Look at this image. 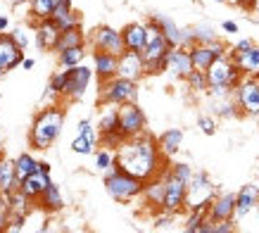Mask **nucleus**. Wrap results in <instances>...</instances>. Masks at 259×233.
<instances>
[{
    "label": "nucleus",
    "instance_id": "b1692460",
    "mask_svg": "<svg viewBox=\"0 0 259 233\" xmlns=\"http://www.w3.org/2000/svg\"><path fill=\"white\" fill-rule=\"evenodd\" d=\"M50 19H53V22H55L57 26L62 29V31H67V29H74V26H81V15L76 12V10H74L71 0H60Z\"/></svg>",
    "mask_w": 259,
    "mask_h": 233
},
{
    "label": "nucleus",
    "instance_id": "39448f33",
    "mask_svg": "<svg viewBox=\"0 0 259 233\" xmlns=\"http://www.w3.org/2000/svg\"><path fill=\"white\" fill-rule=\"evenodd\" d=\"M138 100V81L124 76H112L107 81H100V102L110 105H126Z\"/></svg>",
    "mask_w": 259,
    "mask_h": 233
},
{
    "label": "nucleus",
    "instance_id": "dca6fc26",
    "mask_svg": "<svg viewBox=\"0 0 259 233\" xmlns=\"http://www.w3.org/2000/svg\"><path fill=\"white\" fill-rule=\"evenodd\" d=\"M117 76L131 79V81H141L143 76H148V71H145V57H143V53L126 50L124 55H119V71H117Z\"/></svg>",
    "mask_w": 259,
    "mask_h": 233
},
{
    "label": "nucleus",
    "instance_id": "72a5a7b5",
    "mask_svg": "<svg viewBox=\"0 0 259 233\" xmlns=\"http://www.w3.org/2000/svg\"><path fill=\"white\" fill-rule=\"evenodd\" d=\"M19 188V179L15 171V160H3V181H0V190L3 193H15Z\"/></svg>",
    "mask_w": 259,
    "mask_h": 233
},
{
    "label": "nucleus",
    "instance_id": "de8ad7c7",
    "mask_svg": "<svg viewBox=\"0 0 259 233\" xmlns=\"http://www.w3.org/2000/svg\"><path fill=\"white\" fill-rule=\"evenodd\" d=\"M3 160H5V157H0V181H3Z\"/></svg>",
    "mask_w": 259,
    "mask_h": 233
},
{
    "label": "nucleus",
    "instance_id": "aec40b11",
    "mask_svg": "<svg viewBox=\"0 0 259 233\" xmlns=\"http://www.w3.org/2000/svg\"><path fill=\"white\" fill-rule=\"evenodd\" d=\"M257 205H259V186L247 183V186L240 188V190L236 193V217H233L236 219V224L240 221V219L247 217Z\"/></svg>",
    "mask_w": 259,
    "mask_h": 233
},
{
    "label": "nucleus",
    "instance_id": "ddd939ff",
    "mask_svg": "<svg viewBox=\"0 0 259 233\" xmlns=\"http://www.w3.org/2000/svg\"><path fill=\"white\" fill-rule=\"evenodd\" d=\"M186 205H188V183L171 176V174H166V198L162 210L179 214V212L186 210Z\"/></svg>",
    "mask_w": 259,
    "mask_h": 233
},
{
    "label": "nucleus",
    "instance_id": "f257e3e1",
    "mask_svg": "<svg viewBox=\"0 0 259 233\" xmlns=\"http://www.w3.org/2000/svg\"><path fill=\"white\" fill-rule=\"evenodd\" d=\"M166 160L169 157L162 155L157 138L150 136L148 131L134 138H124L117 145V167L138 176L141 181H150L162 174L169 167Z\"/></svg>",
    "mask_w": 259,
    "mask_h": 233
},
{
    "label": "nucleus",
    "instance_id": "6e6552de",
    "mask_svg": "<svg viewBox=\"0 0 259 233\" xmlns=\"http://www.w3.org/2000/svg\"><path fill=\"white\" fill-rule=\"evenodd\" d=\"M119 131L124 138H134L148 131V119H145V112L138 107V102L119 105Z\"/></svg>",
    "mask_w": 259,
    "mask_h": 233
},
{
    "label": "nucleus",
    "instance_id": "bb28decb",
    "mask_svg": "<svg viewBox=\"0 0 259 233\" xmlns=\"http://www.w3.org/2000/svg\"><path fill=\"white\" fill-rule=\"evenodd\" d=\"M188 50H190V57H193V67L200 69V71H207L209 67H212L214 60H217L214 50L207 46V43H193Z\"/></svg>",
    "mask_w": 259,
    "mask_h": 233
},
{
    "label": "nucleus",
    "instance_id": "3c124183",
    "mask_svg": "<svg viewBox=\"0 0 259 233\" xmlns=\"http://www.w3.org/2000/svg\"><path fill=\"white\" fill-rule=\"evenodd\" d=\"M0 79H3V71H0Z\"/></svg>",
    "mask_w": 259,
    "mask_h": 233
},
{
    "label": "nucleus",
    "instance_id": "393cba45",
    "mask_svg": "<svg viewBox=\"0 0 259 233\" xmlns=\"http://www.w3.org/2000/svg\"><path fill=\"white\" fill-rule=\"evenodd\" d=\"M231 57L236 60V64L240 67V71H243L245 76L259 79V46H257V43H254L252 48H247L245 53L231 55Z\"/></svg>",
    "mask_w": 259,
    "mask_h": 233
},
{
    "label": "nucleus",
    "instance_id": "f704fd0d",
    "mask_svg": "<svg viewBox=\"0 0 259 233\" xmlns=\"http://www.w3.org/2000/svg\"><path fill=\"white\" fill-rule=\"evenodd\" d=\"M117 167V150H112V148H100V150H95V169L102 171V174H107L110 169H114Z\"/></svg>",
    "mask_w": 259,
    "mask_h": 233
},
{
    "label": "nucleus",
    "instance_id": "473e14b6",
    "mask_svg": "<svg viewBox=\"0 0 259 233\" xmlns=\"http://www.w3.org/2000/svg\"><path fill=\"white\" fill-rule=\"evenodd\" d=\"M57 3L60 0H29V8H31V17L33 22H40V19H50L53 12H55Z\"/></svg>",
    "mask_w": 259,
    "mask_h": 233
},
{
    "label": "nucleus",
    "instance_id": "f03ea898",
    "mask_svg": "<svg viewBox=\"0 0 259 233\" xmlns=\"http://www.w3.org/2000/svg\"><path fill=\"white\" fill-rule=\"evenodd\" d=\"M64 126V109L62 105H48L33 116V124L29 129V145L33 150H48L55 145Z\"/></svg>",
    "mask_w": 259,
    "mask_h": 233
},
{
    "label": "nucleus",
    "instance_id": "8fccbe9b",
    "mask_svg": "<svg viewBox=\"0 0 259 233\" xmlns=\"http://www.w3.org/2000/svg\"><path fill=\"white\" fill-rule=\"evenodd\" d=\"M0 157H5V155H3V145H0Z\"/></svg>",
    "mask_w": 259,
    "mask_h": 233
},
{
    "label": "nucleus",
    "instance_id": "c9c22d12",
    "mask_svg": "<svg viewBox=\"0 0 259 233\" xmlns=\"http://www.w3.org/2000/svg\"><path fill=\"white\" fill-rule=\"evenodd\" d=\"M209 219V207H197V210H188V219H186V226L183 231L188 233H200L202 224Z\"/></svg>",
    "mask_w": 259,
    "mask_h": 233
},
{
    "label": "nucleus",
    "instance_id": "423d86ee",
    "mask_svg": "<svg viewBox=\"0 0 259 233\" xmlns=\"http://www.w3.org/2000/svg\"><path fill=\"white\" fill-rule=\"evenodd\" d=\"M217 198V186L209 179L207 171H195L188 183V205L186 210H197V207H209V202Z\"/></svg>",
    "mask_w": 259,
    "mask_h": 233
},
{
    "label": "nucleus",
    "instance_id": "7ed1b4c3",
    "mask_svg": "<svg viewBox=\"0 0 259 233\" xmlns=\"http://www.w3.org/2000/svg\"><path fill=\"white\" fill-rule=\"evenodd\" d=\"M143 188H145V181H141L138 176L124 171L121 167H114V169H110L105 174V190H107V195H110L112 200L121 202V205L141 198Z\"/></svg>",
    "mask_w": 259,
    "mask_h": 233
},
{
    "label": "nucleus",
    "instance_id": "ea45409f",
    "mask_svg": "<svg viewBox=\"0 0 259 233\" xmlns=\"http://www.w3.org/2000/svg\"><path fill=\"white\" fill-rule=\"evenodd\" d=\"M197 129L204 133V136H214L217 133V119L212 114H200L197 116Z\"/></svg>",
    "mask_w": 259,
    "mask_h": 233
},
{
    "label": "nucleus",
    "instance_id": "9b49d317",
    "mask_svg": "<svg viewBox=\"0 0 259 233\" xmlns=\"http://www.w3.org/2000/svg\"><path fill=\"white\" fill-rule=\"evenodd\" d=\"M95 71L86 64H79V67H71L69 69V81H67V91H64V100L76 102L86 95L88 86L93 81Z\"/></svg>",
    "mask_w": 259,
    "mask_h": 233
},
{
    "label": "nucleus",
    "instance_id": "0eeeda50",
    "mask_svg": "<svg viewBox=\"0 0 259 233\" xmlns=\"http://www.w3.org/2000/svg\"><path fill=\"white\" fill-rule=\"evenodd\" d=\"M100 116H98V131H100V140L107 148H117L124 140L121 131H119V105H110V102H100Z\"/></svg>",
    "mask_w": 259,
    "mask_h": 233
},
{
    "label": "nucleus",
    "instance_id": "49530a36",
    "mask_svg": "<svg viewBox=\"0 0 259 233\" xmlns=\"http://www.w3.org/2000/svg\"><path fill=\"white\" fill-rule=\"evenodd\" d=\"M10 5H24V3H29V0H8Z\"/></svg>",
    "mask_w": 259,
    "mask_h": 233
},
{
    "label": "nucleus",
    "instance_id": "c85d7f7f",
    "mask_svg": "<svg viewBox=\"0 0 259 233\" xmlns=\"http://www.w3.org/2000/svg\"><path fill=\"white\" fill-rule=\"evenodd\" d=\"M67 81H69V69H64V67H60V71H55V74L50 76V84H48L46 100H50V98H55V100H64Z\"/></svg>",
    "mask_w": 259,
    "mask_h": 233
},
{
    "label": "nucleus",
    "instance_id": "20e7f679",
    "mask_svg": "<svg viewBox=\"0 0 259 233\" xmlns=\"http://www.w3.org/2000/svg\"><path fill=\"white\" fill-rule=\"evenodd\" d=\"M171 48L174 46L166 41V36L162 33V29L157 26V22L148 19V43H145V50H143L148 76H152V74H162V71L166 69V55H169Z\"/></svg>",
    "mask_w": 259,
    "mask_h": 233
},
{
    "label": "nucleus",
    "instance_id": "6ab92c4d",
    "mask_svg": "<svg viewBox=\"0 0 259 233\" xmlns=\"http://www.w3.org/2000/svg\"><path fill=\"white\" fill-rule=\"evenodd\" d=\"M33 33H36V46L40 50H57L62 29L53 19H40V22H36V31Z\"/></svg>",
    "mask_w": 259,
    "mask_h": 233
},
{
    "label": "nucleus",
    "instance_id": "4468645a",
    "mask_svg": "<svg viewBox=\"0 0 259 233\" xmlns=\"http://www.w3.org/2000/svg\"><path fill=\"white\" fill-rule=\"evenodd\" d=\"M195 69L193 67V57H190V50L183 46H176L169 50V55H166V74H171L174 79H183L186 81V76H188L190 71Z\"/></svg>",
    "mask_w": 259,
    "mask_h": 233
},
{
    "label": "nucleus",
    "instance_id": "e433bc0d",
    "mask_svg": "<svg viewBox=\"0 0 259 233\" xmlns=\"http://www.w3.org/2000/svg\"><path fill=\"white\" fill-rule=\"evenodd\" d=\"M186 84H188V88L193 91V93H204V91H209V84H207V74L200 69H193L186 76Z\"/></svg>",
    "mask_w": 259,
    "mask_h": 233
},
{
    "label": "nucleus",
    "instance_id": "4be33fe9",
    "mask_svg": "<svg viewBox=\"0 0 259 233\" xmlns=\"http://www.w3.org/2000/svg\"><path fill=\"white\" fill-rule=\"evenodd\" d=\"M93 71H95V76H98V81H107V79L117 76L119 57L105 53V50H93Z\"/></svg>",
    "mask_w": 259,
    "mask_h": 233
},
{
    "label": "nucleus",
    "instance_id": "2f4dec72",
    "mask_svg": "<svg viewBox=\"0 0 259 233\" xmlns=\"http://www.w3.org/2000/svg\"><path fill=\"white\" fill-rule=\"evenodd\" d=\"M86 33L81 26H74V29H67V31L60 33V43H57V53L60 50H67V48H76V46H86Z\"/></svg>",
    "mask_w": 259,
    "mask_h": 233
},
{
    "label": "nucleus",
    "instance_id": "f3484780",
    "mask_svg": "<svg viewBox=\"0 0 259 233\" xmlns=\"http://www.w3.org/2000/svg\"><path fill=\"white\" fill-rule=\"evenodd\" d=\"M166 174H169V167H166L162 174H157L155 179L145 181V188H143V198H145V205L152 207V210H159L164 207V198H166Z\"/></svg>",
    "mask_w": 259,
    "mask_h": 233
},
{
    "label": "nucleus",
    "instance_id": "cd10ccee",
    "mask_svg": "<svg viewBox=\"0 0 259 233\" xmlns=\"http://www.w3.org/2000/svg\"><path fill=\"white\" fill-rule=\"evenodd\" d=\"M38 207L43 212H60L64 207V198H62V193H60V188L55 186V183H50V186L40 193V198H38Z\"/></svg>",
    "mask_w": 259,
    "mask_h": 233
},
{
    "label": "nucleus",
    "instance_id": "09e8293b",
    "mask_svg": "<svg viewBox=\"0 0 259 233\" xmlns=\"http://www.w3.org/2000/svg\"><path fill=\"white\" fill-rule=\"evenodd\" d=\"M214 3H231V0H214Z\"/></svg>",
    "mask_w": 259,
    "mask_h": 233
},
{
    "label": "nucleus",
    "instance_id": "c756f323",
    "mask_svg": "<svg viewBox=\"0 0 259 233\" xmlns=\"http://www.w3.org/2000/svg\"><path fill=\"white\" fill-rule=\"evenodd\" d=\"M40 167H43V162H38L31 152H22V155H17L15 157V171H17V179H19V186H22V181L26 179L29 174H33V171L40 169Z\"/></svg>",
    "mask_w": 259,
    "mask_h": 233
},
{
    "label": "nucleus",
    "instance_id": "a18cd8bd",
    "mask_svg": "<svg viewBox=\"0 0 259 233\" xmlns=\"http://www.w3.org/2000/svg\"><path fill=\"white\" fill-rule=\"evenodd\" d=\"M10 29V19L5 15H0V33H5Z\"/></svg>",
    "mask_w": 259,
    "mask_h": 233
},
{
    "label": "nucleus",
    "instance_id": "5701e85b",
    "mask_svg": "<svg viewBox=\"0 0 259 233\" xmlns=\"http://www.w3.org/2000/svg\"><path fill=\"white\" fill-rule=\"evenodd\" d=\"M121 36H124L126 50L143 53V50H145V43H148V24H141V22L126 24L124 29H121Z\"/></svg>",
    "mask_w": 259,
    "mask_h": 233
},
{
    "label": "nucleus",
    "instance_id": "58836bf2",
    "mask_svg": "<svg viewBox=\"0 0 259 233\" xmlns=\"http://www.w3.org/2000/svg\"><path fill=\"white\" fill-rule=\"evenodd\" d=\"M193 33H195V43H209V41L217 38V33L209 24H197L193 26Z\"/></svg>",
    "mask_w": 259,
    "mask_h": 233
},
{
    "label": "nucleus",
    "instance_id": "1a4fd4ad",
    "mask_svg": "<svg viewBox=\"0 0 259 233\" xmlns=\"http://www.w3.org/2000/svg\"><path fill=\"white\" fill-rule=\"evenodd\" d=\"M240 112L247 116H259V79L243 76V81L236 86L233 91Z\"/></svg>",
    "mask_w": 259,
    "mask_h": 233
},
{
    "label": "nucleus",
    "instance_id": "a878e982",
    "mask_svg": "<svg viewBox=\"0 0 259 233\" xmlns=\"http://www.w3.org/2000/svg\"><path fill=\"white\" fill-rule=\"evenodd\" d=\"M157 143H159L162 155H164V157H174L181 150V143H183V131H181V129H166L164 133H159V136H157Z\"/></svg>",
    "mask_w": 259,
    "mask_h": 233
},
{
    "label": "nucleus",
    "instance_id": "37998d69",
    "mask_svg": "<svg viewBox=\"0 0 259 233\" xmlns=\"http://www.w3.org/2000/svg\"><path fill=\"white\" fill-rule=\"evenodd\" d=\"M221 29L226 33H238V24L236 22H231V19H226V22L221 24Z\"/></svg>",
    "mask_w": 259,
    "mask_h": 233
},
{
    "label": "nucleus",
    "instance_id": "412c9836",
    "mask_svg": "<svg viewBox=\"0 0 259 233\" xmlns=\"http://www.w3.org/2000/svg\"><path fill=\"white\" fill-rule=\"evenodd\" d=\"M233 217H236V193H221L209 202V219L212 221H226Z\"/></svg>",
    "mask_w": 259,
    "mask_h": 233
},
{
    "label": "nucleus",
    "instance_id": "2eb2a0df",
    "mask_svg": "<svg viewBox=\"0 0 259 233\" xmlns=\"http://www.w3.org/2000/svg\"><path fill=\"white\" fill-rule=\"evenodd\" d=\"M24 60V50L15 43L12 33H0V71H12Z\"/></svg>",
    "mask_w": 259,
    "mask_h": 233
},
{
    "label": "nucleus",
    "instance_id": "a19ab883",
    "mask_svg": "<svg viewBox=\"0 0 259 233\" xmlns=\"http://www.w3.org/2000/svg\"><path fill=\"white\" fill-rule=\"evenodd\" d=\"M12 38H15V43L22 48V50H26V46H29V33L24 31L22 26H17L15 31H12Z\"/></svg>",
    "mask_w": 259,
    "mask_h": 233
},
{
    "label": "nucleus",
    "instance_id": "7c9ffc66",
    "mask_svg": "<svg viewBox=\"0 0 259 233\" xmlns=\"http://www.w3.org/2000/svg\"><path fill=\"white\" fill-rule=\"evenodd\" d=\"M86 46H76V48H67V50H60L57 53V60H60V67L64 69H71V67H79L86 60Z\"/></svg>",
    "mask_w": 259,
    "mask_h": 233
},
{
    "label": "nucleus",
    "instance_id": "f8f14e48",
    "mask_svg": "<svg viewBox=\"0 0 259 233\" xmlns=\"http://www.w3.org/2000/svg\"><path fill=\"white\" fill-rule=\"evenodd\" d=\"M98 140H100V131L93 129V122L91 119H81L76 124V136L71 140V150L76 155H95Z\"/></svg>",
    "mask_w": 259,
    "mask_h": 233
},
{
    "label": "nucleus",
    "instance_id": "c03bdc74",
    "mask_svg": "<svg viewBox=\"0 0 259 233\" xmlns=\"http://www.w3.org/2000/svg\"><path fill=\"white\" fill-rule=\"evenodd\" d=\"M22 67L26 71H31L33 67H36V60H33V57H24V60H22Z\"/></svg>",
    "mask_w": 259,
    "mask_h": 233
},
{
    "label": "nucleus",
    "instance_id": "9d476101",
    "mask_svg": "<svg viewBox=\"0 0 259 233\" xmlns=\"http://www.w3.org/2000/svg\"><path fill=\"white\" fill-rule=\"evenodd\" d=\"M91 46L93 50H105L110 55H124L126 53V43H124V36L121 31L112 29V26H98L91 36Z\"/></svg>",
    "mask_w": 259,
    "mask_h": 233
},
{
    "label": "nucleus",
    "instance_id": "4c0bfd02",
    "mask_svg": "<svg viewBox=\"0 0 259 233\" xmlns=\"http://www.w3.org/2000/svg\"><path fill=\"white\" fill-rule=\"evenodd\" d=\"M169 174L176 176V179H181V181H186V183H190V179H193L195 171H193V167L186 162H174V164H169Z\"/></svg>",
    "mask_w": 259,
    "mask_h": 233
},
{
    "label": "nucleus",
    "instance_id": "79ce46f5",
    "mask_svg": "<svg viewBox=\"0 0 259 233\" xmlns=\"http://www.w3.org/2000/svg\"><path fill=\"white\" fill-rule=\"evenodd\" d=\"M254 46V41L252 38H240L236 43V46L231 48V50H228V55H238V53H245V50H247V48H252Z\"/></svg>",
    "mask_w": 259,
    "mask_h": 233
},
{
    "label": "nucleus",
    "instance_id": "a211bd4d",
    "mask_svg": "<svg viewBox=\"0 0 259 233\" xmlns=\"http://www.w3.org/2000/svg\"><path fill=\"white\" fill-rule=\"evenodd\" d=\"M50 183H53V179H50V164L43 162V167H40V169H36L33 174H29V176L22 181L19 190H22V193H26L31 200H38L40 193H43Z\"/></svg>",
    "mask_w": 259,
    "mask_h": 233
}]
</instances>
